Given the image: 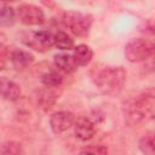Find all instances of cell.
Returning a JSON list of instances; mask_svg holds the SVG:
<instances>
[{"instance_id": "obj_1", "label": "cell", "mask_w": 155, "mask_h": 155, "mask_svg": "<svg viewBox=\"0 0 155 155\" xmlns=\"http://www.w3.org/2000/svg\"><path fill=\"white\" fill-rule=\"evenodd\" d=\"M126 70L122 67L94 65L91 70V79L97 88L105 94H117L126 82Z\"/></svg>"}, {"instance_id": "obj_2", "label": "cell", "mask_w": 155, "mask_h": 155, "mask_svg": "<svg viewBox=\"0 0 155 155\" xmlns=\"http://www.w3.org/2000/svg\"><path fill=\"white\" fill-rule=\"evenodd\" d=\"M155 51V25L144 31L139 38H134L125 46V57L131 63L145 62Z\"/></svg>"}, {"instance_id": "obj_3", "label": "cell", "mask_w": 155, "mask_h": 155, "mask_svg": "<svg viewBox=\"0 0 155 155\" xmlns=\"http://www.w3.org/2000/svg\"><path fill=\"white\" fill-rule=\"evenodd\" d=\"M127 117L132 124L155 121V94L139 96L128 105Z\"/></svg>"}, {"instance_id": "obj_4", "label": "cell", "mask_w": 155, "mask_h": 155, "mask_svg": "<svg viewBox=\"0 0 155 155\" xmlns=\"http://www.w3.org/2000/svg\"><path fill=\"white\" fill-rule=\"evenodd\" d=\"M64 25L76 36L85 38L90 34L93 23V17L90 13H82L79 11H67L63 13Z\"/></svg>"}, {"instance_id": "obj_5", "label": "cell", "mask_w": 155, "mask_h": 155, "mask_svg": "<svg viewBox=\"0 0 155 155\" xmlns=\"http://www.w3.org/2000/svg\"><path fill=\"white\" fill-rule=\"evenodd\" d=\"M23 42L35 51L44 52L54 46V34L46 29L30 31L23 38Z\"/></svg>"}, {"instance_id": "obj_6", "label": "cell", "mask_w": 155, "mask_h": 155, "mask_svg": "<svg viewBox=\"0 0 155 155\" xmlns=\"http://www.w3.org/2000/svg\"><path fill=\"white\" fill-rule=\"evenodd\" d=\"M17 17L25 25H41L45 22V13L41 7L34 4H21L17 7Z\"/></svg>"}, {"instance_id": "obj_7", "label": "cell", "mask_w": 155, "mask_h": 155, "mask_svg": "<svg viewBox=\"0 0 155 155\" xmlns=\"http://www.w3.org/2000/svg\"><path fill=\"white\" fill-rule=\"evenodd\" d=\"M75 124V116L70 111H56L50 117V126L53 133L61 134L65 131H68L70 127H74Z\"/></svg>"}, {"instance_id": "obj_8", "label": "cell", "mask_w": 155, "mask_h": 155, "mask_svg": "<svg viewBox=\"0 0 155 155\" xmlns=\"http://www.w3.org/2000/svg\"><path fill=\"white\" fill-rule=\"evenodd\" d=\"M94 133H96L94 124L88 117L81 116L78 120H75L74 134H75V137L78 139H80L81 142H87V140L93 138Z\"/></svg>"}, {"instance_id": "obj_9", "label": "cell", "mask_w": 155, "mask_h": 155, "mask_svg": "<svg viewBox=\"0 0 155 155\" xmlns=\"http://www.w3.org/2000/svg\"><path fill=\"white\" fill-rule=\"evenodd\" d=\"M8 57H10V61H11L12 65L17 70H23V69L28 68L34 62V56L29 51L21 50V48H15L10 53Z\"/></svg>"}, {"instance_id": "obj_10", "label": "cell", "mask_w": 155, "mask_h": 155, "mask_svg": "<svg viewBox=\"0 0 155 155\" xmlns=\"http://www.w3.org/2000/svg\"><path fill=\"white\" fill-rule=\"evenodd\" d=\"M0 91H1V97L6 101H17L21 96V86L16 84L15 81L2 76L0 79Z\"/></svg>"}, {"instance_id": "obj_11", "label": "cell", "mask_w": 155, "mask_h": 155, "mask_svg": "<svg viewBox=\"0 0 155 155\" xmlns=\"http://www.w3.org/2000/svg\"><path fill=\"white\" fill-rule=\"evenodd\" d=\"M53 63H54V67L64 74H71L78 69V65L73 58V54H68L64 52L56 54L53 57Z\"/></svg>"}, {"instance_id": "obj_12", "label": "cell", "mask_w": 155, "mask_h": 155, "mask_svg": "<svg viewBox=\"0 0 155 155\" xmlns=\"http://www.w3.org/2000/svg\"><path fill=\"white\" fill-rule=\"evenodd\" d=\"M92 57H93V51L90 46L85 44H80L74 47L73 58L78 67H85L90 64V62L92 61Z\"/></svg>"}, {"instance_id": "obj_13", "label": "cell", "mask_w": 155, "mask_h": 155, "mask_svg": "<svg viewBox=\"0 0 155 155\" xmlns=\"http://www.w3.org/2000/svg\"><path fill=\"white\" fill-rule=\"evenodd\" d=\"M41 82L45 85V87L58 88L64 82V73H62L57 68L56 69H51V70L46 71L41 76Z\"/></svg>"}, {"instance_id": "obj_14", "label": "cell", "mask_w": 155, "mask_h": 155, "mask_svg": "<svg viewBox=\"0 0 155 155\" xmlns=\"http://www.w3.org/2000/svg\"><path fill=\"white\" fill-rule=\"evenodd\" d=\"M17 17V10H15L8 4H1L0 10V23L2 27H11L15 24Z\"/></svg>"}, {"instance_id": "obj_15", "label": "cell", "mask_w": 155, "mask_h": 155, "mask_svg": "<svg viewBox=\"0 0 155 155\" xmlns=\"http://www.w3.org/2000/svg\"><path fill=\"white\" fill-rule=\"evenodd\" d=\"M54 34V46L61 51H69L74 48V39L63 30H57Z\"/></svg>"}, {"instance_id": "obj_16", "label": "cell", "mask_w": 155, "mask_h": 155, "mask_svg": "<svg viewBox=\"0 0 155 155\" xmlns=\"http://www.w3.org/2000/svg\"><path fill=\"white\" fill-rule=\"evenodd\" d=\"M138 148L143 155H155V134H147L138 142Z\"/></svg>"}, {"instance_id": "obj_17", "label": "cell", "mask_w": 155, "mask_h": 155, "mask_svg": "<svg viewBox=\"0 0 155 155\" xmlns=\"http://www.w3.org/2000/svg\"><path fill=\"white\" fill-rule=\"evenodd\" d=\"M56 88H50V87H46V90L41 91L40 96H39V103L40 105L47 110L52 107V104L54 103L56 98H57V93L54 92Z\"/></svg>"}, {"instance_id": "obj_18", "label": "cell", "mask_w": 155, "mask_h": 155, "mask_svg": "<svg viewBox=\"0 0 155 155\" xmlns=\"http://www.w3.org/2000/svg\"><path fill=\"white\" fill-rule=\"evenodd\" d=\"M109 150L105 145L102 144H91L87 147H84L79 155H108Z\"/></svg>"}, {"instance_id": "obj_19", "label": "cell", "mask_w": 155, "mask_h": 155, "mask_svg": "<svg viewBox=\"0 0 155 155\" xmlns=\"http://www.w3.org/2000/svg\"><path fill=\"white\" fill-rule=\"evenodd\" d=\"M2 155H23L21 144L13 140L6 142L2 145Z\"/></svg>"}, {"instance_id": "obj_20", "label": "cell", "mask_w": 155, "mask_h": 155, "mask_svg": "<svg viewBox=\"0 0 155 155\" xmlns=\"http://www.w3.org/2000/svg\"><path fill=\"white\" fill-rule=\"evenodd\" d=\"M143 69L145 70V71H153V70H155V51H154V53L144 62V65H143Z\"/></svg>"}]
</instances>
